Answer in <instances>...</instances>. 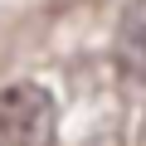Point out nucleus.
Instances as JSON below:
<instances>
[{"instance_id":"1","label":"nucleus","mask_w":146,"mask_h":146,"mask_svg":"<svg viewBox=\"0 0 146 146\" xmlns=\"http://www.w3.org/2000/svg\"><path fill=\"white\" fill-rule=\"evenodd\" d=\"M0 146H58V102L49 88H0Z\"/></svg>"},{"instance_id":"3","label":"nucleus","mask_w":146,"mask_h":146,"mask_svg":"<svg viewBox=\"0 0 146 146\" xmlns=\"http://www.w3.org/2000/svg\"><path fill=\"white\" fill-rule=\"evenodd\" d=\"M78 146H122V131H117V122H102V127H93Z\"/></svg>"},{"instance_id":"2","label":"nucleus","mask_w":146,"mask_h":146,"mask_svg":"<svg viewBox=\"0 0 146 146\" xmlns=\"http://www.w3.org/2000/svg\"><path fill=\"white\" fill-rule=\"evenodd\" d=\"M122 78L146 88V0H127V10L117 15V39H112Z\"/></svg>"},{"instance_id":"4","label":"nucleus","mask_w":146,"mask_h":146,"mask_svg":"<svg viewBox=\"0 0 146 146\" xmlns=\"http://www.w3.org/2000/svg\"><path fill=\"white\" fill-rule=\"evenodd\" d=\"M136 146H146V117H141V127H136Z\"/></svg>"}]
</instances>
